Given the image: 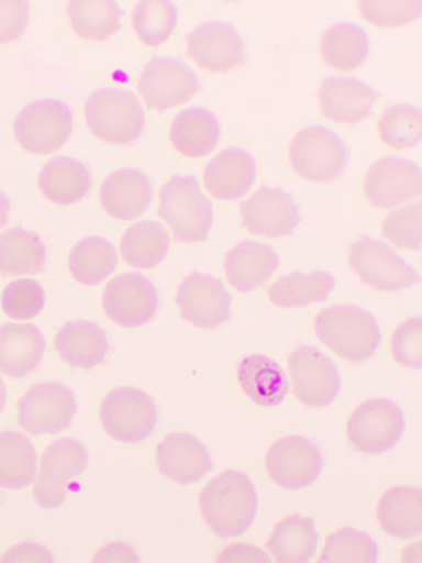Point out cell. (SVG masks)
Wrapping results in <instances>:
<instances>
[{
  "label": "cell",
  "mask_w": 422,
  "mask_h": 563,
  "mask_svg": "<svg viewBox=\"0 0 422 563\" xmlns=\"http://www.w3.org/2000/svg\"><path fill=\"white\" fill-rule=\"evenodd\" d=\"M266 548L280 563L312 561L318 548V532L312 518L301 515L285 518L274 528Z\"/></svg>",
  "instance_id": "4dcf8cb0"
},
{
  "label": "cell",
  "mask_w": 422,
  "mask_h": 563,
  "mask_svg": "<svg viewBox=\"0 0 422 563\" xmlns=\"http://www.w3.org/2000/svg\"><path fill=\"white\" fill-rule=\"evenodd\" d=\"M292 391L303 406H331L342 388L335 363L314 346H299L290 357Z\"/></svg>",
  "instance_id": "7c38bea8"
},
{
  "label": "cell",
  "mask_w": 422,
  "mask_h": 563,
  "mask_svg": "<svg viewBox=\"0 0 422 563\" xmlns=\"http://www.w3.org/2000/svg\"><path fill=\"white\" fill-rule=\"evenodd\" d=\"M31 3L24 0H0V44L20 38L29 25Z\"/></svg>",
  "instance_id": "bcb514c9"
},
{
  "label": "cell",
  "mask_w": 422,
  "mask_h": 563,
  "mask_svg": "<svg viewBox=\"0 0 422 563\" xmlns=\"http://www.w3.org/2000/svg\"><path fill=\"white\" fill-rule=\"evenodd\" d=\"M320 47L325 65L338 70H354L368 58L369 38L357 24L340 22L324 32Z\"/></svg>",
  "instance_id": "836d02e7"
},
{
  "label": "cell",
  "mask_w": 422,
  "mask_h": 563,
  "mask_svg": "<svg viewBox=\"0 0 422 563\" xmlns=\"http://www.w3.org/2000/svg\"><path fill=\"white\" fill-rule=\"evenodd\" d=\"M38 185L51 202L73 206L90 191V169L76 158L55 157L41 169Z\"/></svg>",
  "instance_id": "83f0119b"
},
{
  "label": "cell",
  "mask_w": 422,
  "mask_h": 563,
  "mask_svg": "<svg viewBox=\"0 0 422 563\" xmlns=\"http://www.w3.org/2000/svg\"><path fill=\"white\" fill-rule=\"evenodd\" d=\"M46 340L36 325L10 322L0 328V372L9 377H25L43 361Z\"/></svg>",
  "instance_id": "cb8c5ba5"
},
{
  "label": "cell",
  "mask_w": 422,
  "mask_h": 563,
  "mask_svg": "<svg viewBox=\"0 0 422 563\" xmlns=\"http://www.w3.org/2000/svg\"><path fill=\"white\" fill-rule=\"evenodd\" d=\"M422 203H410L395 210L385 218L382 233L388 242L403 250L420 251L422 244L421 229Z\"/></svg>",
  "instance_id": "ee69618b"
},
{
  "label": "cell",
  "mask_w": 422,
  "mask_h": 563,
  "mask_svg": "<svg viewBox=\"0 0 422 563\" xmlns=\"http://www.w3.org/2000/svg\"><path fill=\"white\" fill-rule=\"evenodd\" d=\"M406 417L401 407L390 399L363 402L347 421V440L363 454H384L401 442Z\"/></svg>",
  "instance_id": "ba28073f"
},
{
  "label": "cell",
  "mask_w": 422,
  "mask_h": 563,
  "mask_svg": "<svg viewBox=\"0 0 422 563\" xmlns=\"http://www.w3.org/2000/svg\"><path fill=\"white\" fill-rule=\"evenodd\" d=\"M243 224L255 235H291L301 222L298 203L280 188L262 187L242 203Z\"/></svg>",
  "instance_id": "d6986e66"
},
{
  "label": "cell",
  "mask_w": 422,
  "mask_h": 563,
  "mask_svg": "<svg viewBox=\"0 0 422 563\" xmlns=\"http://www.w3.org/2000/svg\"><path fill=\"white\" fill-rule=\"evenodd\" d=\"M351 268L379 291H401L420 284L421 276L391 246L363 236L351 246Z\"/></svg>",
  "instance_id": "9c48e42d"
},
{
  "label": "cell",
  "mask_w": 422,
  "mask_h": 563,
  "mask_svg": "<svg viewBox=\"0 0 422 563\" xmlns=\"http://www.w3.org/2000/svg\"><path fill=\"white\" fill-rule=\"evenodd\" d=\"M68 18L74 32L87 41H107L121 29L122 10L111 0H73Z\"/></svg>",
  "instance_id": "74e56055"
},
{
  "label": "cell",
  "mask_w": 422,
  "mask_h": 563,
  "mask_svg": "<svg viewBox=\"0 0 422 563\" xmlns=\"http://www.w3.org/2000/svg\"><path fill=\"white\" fill-rule=\"evenodd\" d=\"M77 413V399L66 385H35L18 404V421L32 435L65 431Z\"/></svg>",
  "instance_id": "8fae6325"
},
{
  "label": "cell",
  "mask_w": 422,
  "mask_h": 563,
  "mask_svg": "<svg viewBox=\"0 0 422 563\" xmlns=\"http://www.w3.org/2000/svg\"><path fill=\"white\" fill-rule=\"evenodd\" d=\"M103 431L121 443L144 442L155 431L157 407L146 393L131 387L110 391L99 410Z\"/></svg>",
  "instance_id": "52a82bcc"
},
{
  "label": "cell",
  "mask_w": 422,
  "mask_h": 563,
  "mask_svg": "<svg viewBox=\"0 0 422 563\" xmlns=\"http://www.w3.org/2000/svg\"><path fill=\"white\" fill-rule=\"evenodd\" d=\"M220 563H269L271 559L254 544L235 543L225 548L218 558Z\"/></svg>",
  "instance_id": "c3c4849f"
},
{
  "label": "cell",
  "mask_w": 422,
  "mask_h": 563,
  "mask_svg": "<svg viewBox=\"0 0 422 563\" xmlns=\"http://www.w3.org/2000/svg\"><path fill=\"white\" fill-rule=\"evenodd\" d=\"M85 118L98 139L116 146L135 143L146 125V117L136 96L120 88L92 92L85 103Z\"/></svg>",
  "instance_id": "277c9868"
},
{
  "label": "cell",
  "mask_w": 422,
  "mask_h": 563,
  "mask_svg": "<svg viewBox=\"0 0 422 563\" xmlns=\"http://www.w3.org/2000/svg\"><path fill=\"white\" fill-rule=\"evenodd\" d=\"M11 203L7 195L0 191V229L5 228L10 218Z\"/></svg>",
  "instance_id": "f907efd6"
},
{
  "label": "cell",
  "mask_w": 422,
  "mask_h": 563,
  "mask_svg": "<svg viewBox=\"0 0 422 563\" xmlns=\"http://www.w3.org/2000/svg\"><path fill=\"white\" fill-rule=\"evenodd\" d=\"M266 470L274 483L287 490L310 487L321 476L320 448L306 437H284L269 448Z\"/></svg>",
  "instance_id": "5bb4252c"
},
{
  "label": "cell",
  "mask_w": 422,
  "mask_h": 563,
  "mask_svg": "<svg viewBox=\"0 0 422 563\" xmlns=\"http://www.w3.org/2000/svg\"><path fill=\"white\" fill-rule=\"evenodd\" d=\"M384 531L409 540L422 533V492L420 487H395L385 493L377 507Z\"/></svg>",
  "instance_id": "f1b7e54d"
},
{
  "label": "cell",
  "mask_w": 422,
  "mask_h": 563,
  "mask_svg": "<svg viewBox=\"0 0 422 563\" xmlns=\"http://www.w3.org/2000/svg\"><path fill=\"white\" fill-rule=\"evenodd\" d=\"M14 139L31 154L51 155L62 150L73 133V111L57 99L29 103L14 120Z\"/></svg>",
  "instance_id": "5b68a950"
},
{
  "label": "cell",
  "mask_w": 422,
  "mask_h": 563,
  "mask_svg": "<svg viewBox=\"0 0 422 563\" xmlns=\"http://www.w3.org/2000/svg\"><path fill=\"white\" fill-rule=\"evenodd\" d=\"M314 331L325 346L344 361H369L379 350L382 333L376 318L357 306H333L321 310Z\"/></svg>",
  "instance_id": "7a4b0ae2"
},
{
  "label": "cell",
  "mask_w": 422,
  "mask_h": 563,
  "mask_svg": "<svg viewBox=\"0 0 422 563\" xmlns=\"http://www.w3.org/2000/svg\"><path fill=\"white\" fill-rule=\"evenodd\" d=\"M238 383L247 398L260 407L280 406L290 390L279 363L262 354L247 355L240 362Z\"/></svg>",
  "instance_id": "4316f807"
},
{
  "label": "cell",
  "mask_w": 422,
  "mask_h": 563,
  "mask_svg": "<svg viewBox=\"0 0 422 563\" xmlns=\"http://www.w3.org/2000/svg\"><path fill=\"white\" fill-rule=\"evenodd\" d=\"M255 177L257 165L249 152L231 147L210 161L203 173V184L214 198L232 201L249 192Z\"/></svg>",
  "instance_id": "7402d4cb"
},
{
  "label": "cell",
  "mask_w": 422,
  "mask_h": 563,
  "mask_svg": "<svg viewBox=\"0 0 422 563\" xmlns=\"http://www.w3.org/2000/svg\"><path fill=\"white\" fill-rule=\"evenodd\" d=\"M0 302L3 312L11 320H32L44 309L46 296L38 282L20 279L7 285Z\"/></svg>",
  "instance_id": "b9f144b4"
},
{
  "label": "cell",
  "mask_w": 422,
  "mask_h": 563,
  "mask_svg": "<svg viewBox=\"0 0 422 563\" xmlns=\"http://www.w3.org/2000/svg\"><path fill=\"white\" fill-rule=\"evenodd\" d=\"M36 451L20 432H0V487L22 490L35 483Z\"/></svg>",
  "instance_id": "d590c367"
},
{
  "label": "cell",
  "mask_w": 422,
  "mask_h": 563,
  "mask_svg": "<svg viewBox=\"0 0 422 563\" xmlns=\"http://www.w3.org/2000/svg\"><path fill=\"white\" fill-rule=\"evenodd\" d=\"M160 217L173 229L177 242L201 243L209 239L213 207L196 177L176 176L163 185Z\"/></svg>",
  "instance_id": "3957f363"
},
{
  "label": "cell",
  "mask_w": 422,
  "mask_h": 563,
  "mask_svg": "<svg viewBox=\"0 0 422 563\" xmlns=\"http://www.w3.org/2000/svg\"><path fill=\"white\" fill-rule=\"evenodd\" d=\"M365 195L374 207L390 209L414 198L422 191L421 169L399 157H385L373 163L365 176Z\"/></svg>",
  "instance_id": "e0dca14e"
},
{
  "label": "cell",
  "mask_w": 422,
  "mask_h": 563,
  "mask_svg": "<svg viewBox=\"0 0 422 563\" xmlns=\"http://www.w3.org/2000/svg\"><path fill=\"white\" fill-rule=\"evenodd\" d=\"M55 350L74 368L91 369L106 362L110 343L101 325L77 320L63 325L55 336Z\"/></svg>",
  "instance_id": "d4e9b609"
},
{
  "label": "cell",
  "mask_w": 422,
  "mask_h": 563,
  "mask_svg": "<svg viewBox=\"0 0 422 563\" xmlns=\"http://www.w3.org/2000/svg\"><path fill=\"white\" fill-rule=\"evenodd\" d=\"M176 301L181 318L195 328H218L231 318V295L224 284L210 274H190L179 285Z\"/></svg>",
  "instance_id": "2e32d148"
},
{
  "label": "cell",
  "mask_w": 422,
  "mask_h": 563,
  "mask_svg": "<svg viewBox=\"0 0 422 563\" xmlns=\"http://www.w3.org/2000/svg\"><path fill=\"white\" fill-rule=\"evenodd\" d=\"M377 95L368 85L347 77H331L318 91L321 113L340 124H357L371 114Z\"/></svg>",
  "instance_id": "44dd1931"
},
{
  "label": "cell",
  "mask_w": 422,
  "mask_h": 563,
  "mask_svg": "<svg viewBox=\"0 0 422 563\" xmlns=\"http://www.w3.org/2000/svg\"><path fill=\"white\" fill-rule=\"evenodd\" d=\"M47 250L35 232L22 228L0 233V273L38 274L46 266Z\"/></svg>",
  "instance_id": "d6a6232c"
},
{
  "label": "cell",
  "mask_w": 422,
  "mask_h": 563,
  "mask_svg": "<svg viewBox=\"0 0 422 563\" xmlns=\"http://www.w3.org/2000/svg\"><path fill=\"white\" fill-rule=\"evenodd\" d=\"M5 402H7L5 384H3V380L0 379V413H2L3 407H5Z\"/></svg>",
  "instance_id": "816d5d0a"
},
{
  "label": "cell",
  "mask_w": 422,
  "mask_h": 563,
  "mask_svg": "<svg viewBox=\"0 0 422 563\" xmlns=\"http://www.w3.org/2000/svg\"><path fill=\"white\" fill-rule=\"evenodd\" d=\"M392 357L401 366L421 369L422 366V320L410 318L392 333Z\"/></svg>",
  "instance_id": "f6af8a7d"
},
{
  "label": "cell",
  "mask_w": 422,
  "mask_h": 563,
  "mask_svg": "<svg viewBox=\"0 0 422 563\" xmlns=\"http://www.w3.org/2000/svg\"><path fill=\"white\" fill-rule=\"evenodd\" d=\"M132 24L146 46H160L176 29V5L169 0H141L133 10Z\"/></svg>",
  "instance_id": "f35d334b"
},
{
  "label": "cell",
  "mask_w": 422,
  "mask_h": 563,
  "mask_svg": "<svg viewBox=\"0 0 422 563\" xmlns=\"http://www.w3.org/2000/svg\"><path fill=\"white\" fill-rule=\"evenodd\" d=\"M362 16L376 27L392 29L420 20V0H363Z\"/></svg>",
  "instance_id": "7bdbcfd3"
},
{
  "label": "cell",
  "mask_w": 422,
  "mask_h": 563,
  "mask_svg": "<svg viewBox=\"0 0 422 563\" xmlns=\"http://www.w3.org/2000/svg\"><path fill=\"white\" fill-rule=\"evenodd\" d=\"M116 268V250L102 236L80 240L70 251L69 272L74 279L87 287L101 284Z\"/></svg>",
  "instance_id": "8d00e7d4"
},
{
  "label": "cell",
  "mask_w": 422,
  "mask_h": 563,
  "mask_svg": "<svg viewBox=\"0 0 422 563\" xmlns=\"http://www.w3.org/2000/svg\"><path fill=\"white\" fill-rule=\"evenodd\" d=\"M220 139V121L209 110L187 109L173 121L171 143L184 157H206L218 146Z\"/></svg>",
  "instance_id": "f546056e"
},
{
  "label": "cell",
  "mask_w": 422,
  "mask_h": 563,
  "mask_svg": "<svg viewBox=\"0 0 422 563\" xmlns=\"http://www.w3.org/2000/svg\"><path fill=\"white\" fill-rule=\"evenodd\" d=\"M206 523L222 539L243 536L258 512V495L251 477L229 470L214 477L199 496Z\"/></svg>",
  "instance_id": "6da1fadb"
},
{
  "label": "cell",
  "mask_w": 422,
  "mask_h": 563,
  "mask_svg": "<svg viewBox=\"0 0 422 563\" xmlns=\"http://www.w3.org/2000/svg\"><path fill=\"white\" fill-rule=\"evenodd\" d=\"M157 465L163 476L180 485L199 483L213 470L206 444L187 432L169 433L158 444Z\"/></svg>",
  "instance_id": "ffe728a7"
},
{
  "label": "cell",
  "mask_w": 422,
  "mask_h": 563,
  "mask_svg": "<svg viewBox=\"0 0 422 563\" xmlns=\"http://www.w3.org/2000/svg\"><path fill=\"white\" fill-rule=\"evenodd\" d=\"M140 95L152 110L166 111L190 101L199 91V79L190 66L176 58H154L144 66Z\"/></svg>",
  "instance_id": "4fadbf2b"
},
{
  "label": "cell",
  "mask_w": 422,
  "mask_h": 563,
  "mask_svg": "<svg viewBox=\"0 0 422 563\" xmlns=\"http://www.w3.org/2000/svg\"><path fill=\"white\" fill-rule=\"evenodd\" d=\"M280 258L268 244L243 242L225 255V276L232 287L242 292L254 291L271 279Z\"/></svg>",
  "instance_id": "484cf974"
},
{
  "label": "cell",
  "mask_w": 422,
  "mask_h": 563,
  "mask_svg": "<svg viewBox=\"0 0 422 563\" xmlns=\"http://www.w3.org/2000/svg\"><path fill=\"white\" fill-rule=\"evenodd\" d=\"M92 561L96 563H138L140 558L129 544L113 542L106 544Z\"/></svg>",
  "instance_id": "681fc988"
},
{
  "label": "cell",
  "mask_w": 422,
  "mask_h": 563,
  "mask_svg": "<svg viewBox=\"0 0 422 563\" xmlns=\"http://www.w3.org/2000/svg\"><path fill=\"white\" fill-rule=\"evenodd\" d=\"M169 233L155 221H141L127 229L121 240V254L133 268L151 269L168 255Z\"/></svg>",
  "instance_id": "e575fe53"
},
{
  "label": "cell",
  "mask_w": 422,
  "mask_h": 563,
  "mask_svg": "<svg viewBox=\"0 0 422 563\" xmlns=\"http://www.w3.org/2000/svg\"><path fill=\"white\" fill-rule=\"evenodd\" d=\"M347 147L336 133L314 125L299 132L290 144V162L298 176L316 184L338 179L346 169Z\"/></svg>",
  "instance_id": "8992f818"
},
{
  "label": "cell",
  "mask_w": 422,
  "mask_h": 563,
  "mask_svg": "<svg viewBox=\"0 0 422 563\" xmlns=\"http://www.w3.org/2000/svg\"><path fill=\"white\" fill-rule=\"evenodd\" d=\"M88 462L87 448L77 440L63 439L52 443L41 457L35 501L43 509L62 507L68 498L70 481L87 470Z\"/></svg>",
  "instance_id": "30bf717a"
},
{
  "label": "cell",
  "mask_w": 422,
  "mask_h": 563,
  "mask_svg": "<svg viewBox=\"0 0 422 563\" xmlns=\"http://www.w3.org/2000/svg\"><path fill=\"white\" fill-rule=\"evenodd\" d=\"M379 135L385 144L395 150H409L420 144L422 113L418 107L395 106L382 114Z\"/></svg>",
  "instance_id": "60d3db41"
},
{
  "label": "cell",
  "mask_w": 422,
  "mask_h": 563,
  "mask_svg": "<svg viewBox=\"0 0 422 563\" xmlns=\"http://www.w3.org/2000/svg\"><path fill=\"white\" fill-rule=\"evenodd\" d=\"M379 561V547L366 532L344 528L333 532L325 540L321 563H376Z\"/></svg>",
  "instance_id": "ab89813d"
},
{
  "label": "cell",
  "mask_w": 422,
  "mask_h": 563,
  "mask_svg": "<svg viewBox=\"0 0 422 563\" xmlns=\"http://www.w3.org/2000/svg\"><path fill=\"white\" fill-rule=\"evenodd\" d=\"M102 306L107 317L122 328H140L157 313V288L143 274H122L107 285Z\"/></svg>",
  "instance_id": "9a60e30c"
},
{
  "label": "cell",
  "mask_w": 422,
  "mask_h": 563,
  "mask_svg": "<svg viewBox=\"0 0 422 563\" xmlns=\"http://www.w3.org/2000/svg\"><path fill=\"white\" fill-rule=\"evenodd\" d=\"M335 288L331 273H291L269 287V301L281 309H303L310 303L324 302Z\"/></svg>",
  "instance_id": "1f68e13d"
},
{
  "label": "cell",
  "mask_w": 422,
  "mask_h": 563,
  "mask_svg": "<svg viewBox=\"0 0 422 563\" xmlns=\"http://www.w3.org/2000/svg\"><path fill=\"white\" fill-rule=\"evenodd\" d=\"M52 563L55 562L54 554L43 544L27 542L20 543L10 548L5 554L0 558V563Z\"/></svg>",
  "instance_id": "7dc6e473"
},
{
  "label": "cell",
  "mask_w": 422,
  "mask_h": 563,
  "mask_svg": "<svg viewBox=\"0 0 422 563\" xmlns=\"http://www.w3.org/2000/svg\"><path fill=\"white\" fill-rule=\"evenodd\" d=\"M188 55L210 73H229L243 65L244 43L229 22L210 21L187 36Z\"/></svg>",
  "instance_id": "ac0fdd59"
},
{
  "label": "cell",
  "mask_w": 422,
  "mask_h": 563,
  "mask_svg": "<svg viewBox=\"0 0 422 563\" xmlns=\"http://www.w3.org/2000/svg\"><path fill=\"white\" fill-rule=\"evenodd\" d=\"M151 201V180L138 169H118L102 184L101 203L114 220H136L147 210Z\"/></svg>",
  "instance_id": "603a6c76"
}]
</instances>
